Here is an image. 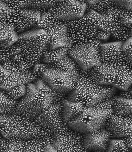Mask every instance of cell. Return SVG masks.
I'll return each instance as SVG.
<instances>
[{
    "instance_id": "6da1fadb",
    "label": "cell",
    "mask_w": 132,
    "mask_h": 152,
    "mask_svg": "<svg viewBox=\"0 0 132 152\" xmlns=\"http://www.w3.org/2000/svg\"><path fill=\"white\" fill-rule=\"evenodd\" d=\"M67 94L53 90L40 79L27 85L26 94L18 100L15 112L34 119L52 104H62Z\"/></svg>"
},
{
    "instance_id": "7a4b0ae2",
    "label": "cell",
    "mask_w": 132,
    "mask_h": 152,
    "mask_svg": "<svg viewBox=\"0 0 132 152\" xmlns=\"http://www.w3.org/2000/svg\"><path fill=\"white\" fill-rule=\"evenodd\" d=\"M92 71L93 68L80 70L76 86L68 94L67 99L92 107L115 96L117 88L112 85L96 83L93 78Z\"/></svg>"
},
{
    "instance_id": "3957f363",
    "label": "cell",
    "mask_w": 132,
    "mask_h": 152,
    "mask_svg": "<svg viewBox=\"0 0 132 152\" xmlns=\"http://www.w3.org/2000/svg\"><path fill=\"white\" fill-rule=\"evenodd\" d=\"M15 45L19 48L20 51L12 60L24 70H32L35 65L42 62L44 51L48 48L29 31L19 35Z\"/></svg>"
},
{
    "instance_id": "277c9868",
    "label": "cell",
    "mask_w": 132,
    "mask_h": 152,
    "mask_svg": "<svg viewBox=\"0 0 132 152\" xmlns=\"http://www.w3.org/2000/svg\"><path fill=\"white\" fill-rule=\"evenodd\" d=\"M41 129L33 119L14 112L9 115L0 128V133L4 138L15 137L25 140L38 136Z\"/></svg>"
},
{
    "instance_id": "5b68a950",
    "label": "cell",
    "mask_w": 132,
    "mask_h": 152,
    "mask_svg": "<svg viewBox=\"0 0 132 152\" xmlns=\"http://www.w3.org/2000/svg\"><path fill=\"white\" fill-rule=\"evenodd\" d=\"M110 116L105 110L85 106L80 113L67 124L72 129L84 135L104 128Z\"/></svg>"
},
{
    "instance_id": "8992f818",
    "label": "cell",
    "mask_w": 132,
    "mask_h": 152,
    "mask_svg": "<svg viewBox=\"0 0 132 152\" xmlns=\"http://www.w3.org/2000/svg\"><path fill=\"white\" fill-rule=\"evenodd\" d=\"M67 23L56 18L50 12L42 14L37 27L43 29L48 35L49 41L48 47H66L70 48L67 37Z\"/></svg>"
},
{
    "instance_id": "52a82bcc",
    "label": "cell",
    "mask_w": 132,
    "mask_h": 152,
    "mask_svg": "<svg viewBox=\"0 0 132 152\" xmlns=\"http://www.w3.org/2000/svg\"><path fill=\"white\" fill-rule=\"evenodd\" d=\"M97 28L92 22L84 16L67 22V37L70 48L95 40Z\"/></svg>"
},
{
    "instance_id": "ba28073f",
    "label": "cell",
    "mask_w": 132,
    "mask_h": 152,
    "mask_svg": "<svg viewBox=\"0 0 132 152\" xmlns=\"http://www.w3.org/2000/svg\"><path fill=\"white\" fill-rule=\"evenodd\" d=\"M102 43L95 40L75 48H70L68 55L76 61L80 70L93 68L100 62V47Z\"/></svg>"
},
{
    "instance_id": "9c48e42d",
    "label": "cell",
    "mask_w": 132,
    "mask_h": 152,
    "mask_svg": "<svg viewBox=\"0 0 132 152\" xmlns=\"http://www.w3.org/2000/svg\"><path fill=\"white\" fill-rule=\"evenodd\" d=\"M79 74L48 67L41 79L59 93L68 94L76 86Z\"/></svg>"
},
{
    "instance_id": "30bf717a",
    "label": "cell",
    "mask_w": 132,
    "mask_h": 152,
    "mask_svg": "<svg viewBox=\"0 0 132 152\" xmlns=\"http://www.w3.org/2000/svg\"><path fill=\"white\" fill-rule=\"evenodd\" d=\"M1 64L8 73L7 78L0 85L3 90L8 91L20 86L34 83L38 80L32 70H24L13 60Z\"/></svg>"
},
{
    "instance_id": "8fae6325",
    "label": "cell",
    "mask_w": 132,
    "mask_h": 152,
    "mask_svg": "<svg viewBox=\"0 0 132 152\" xmlns=\"http://www.w3.org/2000/svg\"><path fill=\"white\" fill-rule=\"evenodd\" d=\"M54 136L53 145L55 151H85L83 146L84 134L72 129L67 124Z\"/></svg>"
},
{
    "instance_id": "7c38bea8",
    "label": "cell",
    "mask_w": 132,
    "mask_h": 152,
    "mask_svg": "<svg viewBox=\"0 0 132 152\" xmlns=\"http://www.w3.org/2000/svg\"><path fill=\"white\" fill-rule=\"evenodd\" d=\"M34 119L39 126L47 129L54 135L67 125L63 119L62 104H52Z\"/></svg>"
},
{
    "instance_id": "4fadbf2b",
    "label": "cell",
    "mask_w": 132,
    "mask_h": 152,
    "mask_svg": "<svg viewBox=\"0 0 132 152\" xmlns=\"http://www.w3.org/2000/svg\"><path fill=\"white\" fill-rule=\"evenodd\" d=\"M0 22L13 27L18 35L31 29L29 18L23 11L11 9L0 1Z\"/></svg>"
},
{
    "instance_id": "5bb4252c",
    "label": "cell",
    "mask_w": 132,
    "mask_h": 152,
    "mask_svg": "<svg viewBox=\"0 0 132 152\" xmlns=\"http://www.w3.org/2000/svg\"><path fill=\"white\" fill-rule=\"evenodd\" d=\"M104 128L111 138H123L132 134V116L113 114L107 118Z\"/></svg>"
},
{
    "instance_id": "9a60e30c",
    "label": "cell",
    "mask_w": 132,
    "mask_h": 152,
    "mask_svg": "<svg viewBox=\"0 0 132 152\" xmlns=\"http://www.w3.org/2000/svg\"><path fill=\"white\" fill-rule=\"evenodd\" d=\"M118 65L104 60L100 62L92 71V77L96 83L100 85H112L116 80Z\"/></svg>"
},
{
    "instance_id": "2e32d148",
    "label": "cell",
    "mask_w": 132,
    "mask_h": 152,
    "mask_svg": "<svg viewBox=\"0 0 132 152\" xmlns=\"http://www.w3.org/2000/svg\"><path fill=\"white\" fill-rule=\"evenodd\" d=\"M111 138L110 133L103 128L84 134L83 146L85 151H106L109 142Z\"/></svg>"
},
{
    "instance_id": "e0dca14e",
    "label": "cell",
    "mask_w": 132,
    "mask_h": 152,
    "mask_svg": "<svg viewBox=\"0 0 132 152\" xmlns=\"http://www.w3.org/2000/svg\"><path fill=\"white\" fill-rule=\"evenodd\" d=\"M120 10H113L102 15L98 24V28L109 32L111 35L110 37L118 36L127 27L121 22Z\"/></svg>"
},
{
    "instance_id": "ac0fdd59",
    "label": "cell",
    "mask_w": 132,
    "mask_h": 152,
    "mask_svg": "<svg viewBox=\"0 0 132 152\" xmlns=\"http://www.w3.org/2000/svg\"><path fill=\"white\" fill-rule=\"evenodd\" d=\"M123 43L113 41L102 43L100 47L101 59L109 61L117 64H130L123 52Z\"/></svg>"
},
{
    "instance_id": "d6986e66",
    "label": "cell",
    "mask_w": 132,
    "mask_h": 152,
    "mask_svg": "<svg viewBox=\"0 0 132 152\" xmlns=\"http://www.w3.org/2000/svg\"><path fill=\"white\" fill-rule=\"evenodd\" d=\"M67 22L83 17L86 13L85 0L61 1Z\"/></svg>"
},
{
    "instance_id": "ffe728a7",
    "label": "cell",
    "mask_w": 132,
    "mask_h": 152,
    "mask_svg": "<svg viewBox=\"0 0 132 152\" xmlns=\"http://www.w3.org/2000/svg\"><path fill=\"white\" fill-rule=\"evenodd\" d=\"M132 65H118L116 80L113 86L117 89L126 91L132 87Z\"/></svg>"
},
{
    "instance_id": "44dd1931",
    "label": "cell",
    "mask_w": 132,
    "mask_h": 152,
    "mask_svg": "<svg viewBox=\"0 0 132 152\" xmlns=\"http://www.w3.org/2000/svg\"><path fill=\"white\" fill-rule=\"evenodd\" d=\"M62 107L63 119L67 124L77 116L85 106L81 103L67 99L63 102Z\"/></svg>"
},
{
    "instance_id": "7402d4cb",
    "label": "cell",
    "mask_w": 132,
    "mask_h": 152,
    "mask_svg": "<svg viewBox=\"0 0 132 152\" xmlns=\"http://www.w3.org/2000/svg\"><path fill=\"white\" fill-rule=\"evenodd\" d=\"M52 150L55 151L53 145L48 144L38 136L24 141V152H45Z\"/></svg>"
},
{
    "instance_id": "603a6c76",
    "label": "cell",
    "mask_w": 132,
    "mask_h": 152,
    "mask_svg": "<svg viewBox=\"0 0 132 152\" xmlns=\"http://www.w3.org/2000/svg\"><path fill=\"white\" fill-rule=\"evenodd\" d=\"M112 98L114 100V114L121 116H131V99L115 96Z\"/></svg>"
},
{
    "instance_id": "cb8c5ba5",
    "label": "cell",
    "mask_w": 132,
    "mask_h": 152,
    "mask_svg": "<svg viewBox=\"0 0 132 152\" xmlns=\"http://www.w3.org/2000/svg\"><path fill=\"white\" fill-rule=\"evenodd\" d=\"M47 64L48 68H52L77 74H79L80 70L77 63L68 54L55 63Z\"/></svg>"
},
{
    "instance_id": "d4e9b609",
    "label": "cell",
    "mask_w": 132,
    "mask_h": 152,
    "mask_svg": "<svg viewBox=\"0 0 132 152\" xmlns=\"http://www.w3.org/2000/svg\"><path fill=\"white\" fill-rule=\"evenodd\" d=\"M69 49V48L66 47L56 48L48 47L44 51L42 62L48 64L55 63L68 55Z\"/></svg>"
},
{
    "instance_id": "484cf974",
    "label": "cell",
    "mask_w": 132,
    "mask_h": 152,
    "mask_svg": "<svg viewBox=\"0 0 132 152\" xmlns=\"http://www.w3.org/2000/svg\"><path fill=\"white\" fill-rule=\"evenodd\" d=\"M116 9H121L117 4L116 0H95L93 4L89 5L87 4L86 12L94 10L102 15L109 11Z\"/></svg>"
},
{
    "instance_id": "4316f807",
    "label": "cell",
    "mask_w": 132,
    "mask_h": 152,
    "mask_svg": "<svg viewBox=\"0 0 132 152\" xmlns=\"http://www.w3.org/2000/svg\"><path fill=\"white\" fill-rule=\"evenodd\" d=\"M18 102L6 91H0V110L2 113L10 115L15 112Z\"/></svg>"
},
{
    "instance_id": "83f0119b",
    "label": "cell",
    "mask_w": 132,
    "mask_h": 152,
    "mask_svg": "<svg viewBox=\"0 0 132 152\" xmlns=\"http://www.w3.org/2000/svg\"><path fill=\"white\" fill-rule=\"evenodd\" d=\"M24 141L15 137L4 138L0 149L1 152H24Z\"/></svg>"
},
{
    "instance_id": "f1b7e54d",
    "label": "cell",
    "mask_w": 132,
    "mask_h": 152,
    "mask_svg": "<svg viewBox=\"0 0 132 152\" xmlns=\"http://www.w3.org/2000/svg\"><path fill=\"white\" fill-rule=\"evenodd\" d=\"M19 51V48L15 45L8 48L0 46V64L11 60Z\"/></svg>"
},
{
    "instance_id": "f546056e",
    "label": "cell",
    "mask_w": 132,
    "mask_h": 152,
    "mask_svg": "<svg viewBox=\"0 0 132 152\" xmlns=\"http://www.w3.org/2000/svg\"><path fill=\"white\" fill-rule=\"evenodd\" d=\"M130 151L125 144L124 138H110L106 150L107 152Z\"/></svg>"
},
{
    "instance_id": "4dcf8cb0",
    "label": "cell",
    "mask_w": 132,
    "mask_h": 152,
    "mask_svg": "<svg viewBox=\"0 0 132 152\" xmlns=\"http://www.w3.org/2000/svg\"><path fill=\"white\" fill-rule=\"evenodd\" d=\"M22 10L29 19L31 29L38 28V24L42 15L40 11L30 7L25 8L23 9Z\"/></svg>"
},
{
    "instance_id": "1f68e13d",
    "label": "cell",
    "mask_w": 132,
    "mask_h": 152,
    "mask_svg": "<svg viewBox=\"0 0 132 152\" xmlns=\"http://www.w3.org/2000/svg\"><path fill=\"white\" fill-rule=\"evenodd\" d=\"M15 33L12 26L0 22V43L10 39Z\"/></svg>"
},
{
    "instance_id": "d6a6232c",
    "label": "cell",
    "mask_w": 132,
    "mask_h": 152,
    "mask_svg": "<svg viewBox=\"0 0 132 152\" xmlns=\"http://www.w3.org/2000/svg\"><path fill=\"white\" fill-rule=\"evenodd\" d=\"M57 1H30L29 6L39 11H47L49 8L55 5Z\"/></svg>"
},
{
    "instance_id": "836d02e7",
    "label": "cell",
    "mask_w": 132,
    "mask_h": 152,
    "mask_svg": "<svg viewBox=\"0 0 132 152\" xmlns=\"http://www.w3.org/2000/svg\"><path fill=\"white\" fill-rule=\"evenodd\" d=\"M4 3L12 9L21 10L29 7L30 1H7L3 0Z\"/></svg>"
},
{
    "instance_id": "e575fe53",
    "label": "cell",
    "mask_w": 132,
    "mask_h": 152,
    "mask_svg": "<svg viewBox=\"0 0 132 152\" xmlns=\"http://www.w3.org/2000/svg\"><path fill=\"white\" fill-rule=\"evenodd\" d=\"M6 91L12 97L18 101L26 94L27 85L20 86Z\"/></svg>"
},
{
    "instance_id": "d590c367",
    "label": "cell",
    "mask_w": 132,
    "mask_h": 152,
    "mask_svg": "<svg viewBox=\"0 0 132 152\" xmlns=\"http://www.w3.org/2000/svg\"><path fill=\"white\" fill-rule=\"evenodd\" d=\"M92 107L107 111L108 112L110 116L114 114V100L112 98L109 99L103 100Z\"/></svg>"
},
{
    "instance_id": "8d00e7d4",
    "label": "cell",
    "mask_w": 132,
    "mask_h": 152,
    "mask_svg": "<svg viewBox=\"0 0 132 152\" xmlns=\"http://www.w3.org/2000/svg\"><path fill=\"white\" fill-rule=\"evenodd\" d=\"M132 37L123 43L122 51L129 64L132 65Z\"/></svg>"
},
{
    "instance_id": "74e56055",
    "label": "cell",
    "mask_w": 132,
    "mask_h": 152,
    "mask_svg": "<svg viewBox=\"0 0 132 152\" xmlns=\"http://www.w3.org/2000/svg\"><path fill=\"white\" fill-rule=\"evenodd\" d=\"M120 17L122 23L128 27L132 28V12L126 10H120Z\"/></svg>"
},
{
    "instance_id": "f35d334b",
    "label": "cell",
    "mask_w": 132,
    "mask_h": 152,
    "mask_svg": "<svg viewBox=\"0 0 132 152\" xmlns=\"http://www.w3.org/2000/svg\"><path fill=\"white\" fill-rule=\"evenodd\" d=\"M111 37L109 32L102 28H97L95 35V39L99 40L103 43L104 42L108 40Z\"/></svg>"
},
{
    "instance_id": "ab89813d",
    "label": "cell",
    "mask_w": 132,
    "mask_h": 152,
    "mask_svg": "<svg viewBox=\"0 0 132 152\" xmlns=\"http://www.w3.org/2000/svg\"><path fill=\"white\" fill-rule=\"evenodd\" d=\"M84 16L88 18L98 28V24L102 18V15L95 11L91 10L86 12Z\"/></svg>"
},
{
    "instance_id": "60d3db41",
    "label": "cell",
    "mask_w": 132,
    "mask_h": 152,
    "mask_svg": "<svg viewBox=\"0 0 132 152\" xmlns=\"http://www.w3.org/2000/svg\"><path fill=\"white\" fill-rule=\"evenodd\" d=\"M116 2L121 9L132 11V0H116Z\"/></svg>"
},
{
    "instance_id": "b9f144b4",
    "label": "cell",
    "mask_w": 132,
    "mask_h": 152,
    "mask_svg": "<svg viewBox=\"0 0 132 152\" xmlns=\"http://www.w3.org/2000/svg\"><path fill=\"white\" fill-rule=\"evenodd\" d=\"M8 73L4 68L2 65L0 64V85L7 78Z\"/></svg>"
},
{
    "instance_id": "7bdbcfd3",
    "label": "cell",
    "mask_w": 132,
    "mask_h": 152,
    "mask_svg": "<svg viewBox=\"0 0 132 152\" xmlns=\"http://www.w3.org/2000/svg\"><path fill=\"white\" fill-rule=\"evenodd\" d=\"M132 87L128 89L127 90L122 91V92L120 93L119 97L131 99Z\"/></svg>"
},
{
    "instance_id": "ee69618b",
    "label": "cell",
    "mask_w": 132,
    "mask_h": 152,
    "mask_svg": "<svg viewBox=\"0 0 132 152\" xmlns=\"http://www.w3.org/2000/svg\"><path fill=\"white\" fill-rule=\"evenodd\" d=\"M125 144L129 150H132V134L124 138Z\"/></svg>"
},
{
    "instance_id": "f6af8a7d",
    "label": "cell",
    "mask_w": 132,
    "mask_h": 152,
    "mask_svg": "<svg viewBox=\"0 0 132 152\" xmlns=\"http://www.w3.org/2000/svg\"><path fill=\"white\" fill-rule=\"evenodd\" d=\"M9 116V115H8V114L0 113V128L2 125L6 121ZM0 135H1V133H0Z\"/></svg>"
},
{
    "instance_id": "bcb514c9",
    "label": "cell",
    "mask_w": 132,
    "mask_h": 152,
    "mask_svg": "<svg viewBox=\"0 0 132 152\" xmlns=\"http://www.w3.org/2000/svg\"><path fill=\"white\" fill-rule=\"evenodd\" d=\"M4 138L3 137L2 135H0V146H1V144L2 143L3 141L4 140Z\"/></svg>"
},
{
    "instance_id": "7dc6e473",
    "label": "cell",
    "mask_w": 132,
    "mask_h": 152,
    "mask_svg": "<svg viewBox=\"0 0 132 152\" xmlns=\"http://www.w3.org/2000/svg\"><path fill=\"white\" fill-rule=\"evenodd\" d=\"M0 113H2L1 112V110H0Z\"/></svg>"
}]
</instances>
